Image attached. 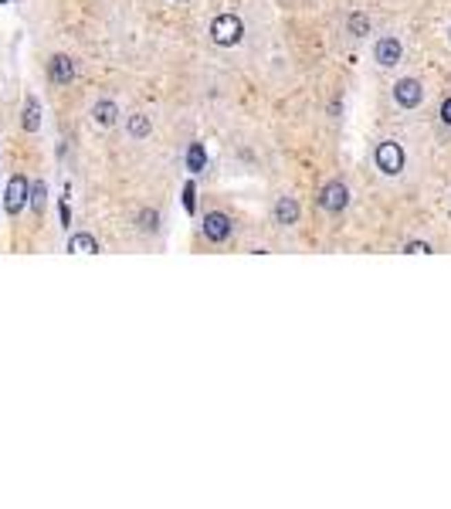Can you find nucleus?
Returning <instances> with one entry per match:
<instances>
[{
    "label": "nucleus",
    "mask_w": 451,
    "mask_h": 509,
    "mask_svg": "<svg viewBox=\"0 0 451 509\" xmlns=\"http://www.w3.org/2000/svg\"><path fill=\"white\" fill-rule=\"evenodd\" d=\"M241 38H245V24L238 14H217L210 21V41L217 48H234V44H241Z\"/></svg>",
    "instance_id": "obj_1"
},
{
    "label": "nucleus",
    "mask_w": 451,
    "mask_h": 509,
    "mask_svg": "<svg viewBox=\"0 0 451 509\" xmlns=\"http://www.w3.org/2000/svg\"><path fill=\"white\" fill-rule=\"evenodd\" d=\"M373 160H377V170L387 173V177H397V173L404 170V150H401V143H394V140H383V143L373 150Z\"/></svg>",
    "instance_id": "obj_2"
},
{
    "label": "nucleus",
    "mask_w": 451,
    "mask_h": 509,
    "mask_svg": "<svg viewBox=\"0 0 451 509\" xmlns=\"http://www.w3.org/2000/svg\"><path fill=\"white\" fill-rule=\"evenodd\" d=\"M319 207L329 214H343L350 207V187L343 180H329L326 187L319 191Z\"/></svg>",
    "instance_id": "obj_3"
},
{
    "label": "nucleus",
    "mask_w": 451,
    "mask_h": 509,
    "mask_svg": "<svg viewBox=\"0 0 451 509\" xmlns=\"http://www.w3.org/2000/svg\"><path fill=\"white\" fill-rule=\"evenodd\" d=\"M401 58H404V44H401V38L387 35V38H380L377 44H373V61H377L380 68H397Z\"/></svg>",
    "instance_id": "obj_4"
},
{
    "label": "nucleus",
    "mask_w": 451,
    "mask_h": 509,
    "mask_svg": "<svg viewBox=\"0 0 451 509\" xmlns=\"http://www.w3.org/2000/svg\"><path fill=\"white\" fill-rule=\"evenodd\" d=\"M394 102L401 109H417L424 102V85L417 79H397L394 81Z\"/></svg>",
    "instance_id": "obj_5"
},
{
    "label": "nucleus",
    "mask_w": 451,
    "mask_h": 509,
    "mask_svg": "<svg viewBox=\"0 0 451 509\" xmlns=\"http://www.w3.org/2000/svg\"><path fill=\"white\" fill-rule=\"evenodd\" d=\"M28 197H31V184H28V177H10V184H7V194H3V207H7V214H21L24 211V204H28Z\"/></svg>",
    "instance_id": "obj_6"
},
{
    "label": "nucleus",
    "mask_w": 451,
    "mask_h": 509,
    "mask_svg": "<svg viewBox=\"0 0 451 509\" xmlns=\"http://www.w3.org/2000/svg\"><path fill=\"white\" fill-rule=\"evenodd\" d=\"M204 238L214 241V244H224L231 238V218L224 211H210L204 218Z\"/></svg>",
    "instance_id": "obj_7"
},
{
    "label": "nucleus",
    "mask_w": 451,
    "mask_h": 509,
    "mask_svg": "<svg viewBox=\"0 0 451 509\" xmlns=\"http://www.w3.org/2000/svg\"><path fill=\"white\" fill-rule=\"evenodd\" d=\"M48 79L54 81V85H68V81L75 79V61L68 55H54L48 61Z\"/></svg>",
    "instance_id": "obj_8"
},
{
    "label": "nucleus",
    "mask_w": 451,
    "mask_h": 509,
    "mask_svg": "<svg viewBox=\"0 0 451 509\" xmlns=\"http://www.w3.org/2000/svg\"><path fill=\"white\" fill-rule=\"evenodd\" d=\"M92 119H95V126L109 129V126H116V122H119V106H116L112 99H102V102H95V106H92Z\"/></svg>",
    "instance_id": "obj_9"
},
{
    "label": "nucleus",
    "mask_w": 451,
    "mask_h": 509,
    "mask_svg": "<svg viewBox=\"0 0 451 509\" xmlns=\"http://www.w3.org/2000/svg\"><path fill=\"white\" fill-rule=\"evenodd\" d=\"M299 221V200L295 197H279L275 204V224H295Z\"/></svg>",
    "instance_id": "obj_10"
},
{
    "label": "nucleus",
    "mask_w": 451,
    "mask_h": 509,
    "mask_svg": "<svg viewBox=\"0 0 451 509\" xmlns=\"http://www.w3.org/2000/svg\"><path fill=\"white\" fill-rule=\"evenodd\" d=\"M126 129H129L132 140H146L153 133V122H150V116H129L126 119Z\"/></svg>",
    "instance_id": "obj_11"
},
{
    "label": "nucleus",
    "mask_w": 451,
    "mask_h": 509,
    "mask_svg": "<svg viewBox=\"0 0 451 509\" xmlns=\"http://www.w3.org/2000/svg\"><path fill=\"white\" fill-rule=\"evenodd\" d=\"M68 251H79V255H95V251H99V241H95V238L92 235H72L68 238Z\"/></svg>",
    "instance_id": "obj_12"
},
{
    "label": "nucleus",
    "mask_w": 451,
    "mask_h": 509,
    "mask_svg": "<svg viewBox=\"0 0 451 509\" xmlns=\"http://www.w3.org/2000/svg\"><path fill=\"white\" fill-rule=\"evenodd\" d=\"M346 31H350L353 38H367L370 35V17L367 14H350V17H346Z\"/></svg>",
    "instance_id": "obj_13"
},
{
    "label": "nucleus",
    "mask_w": 451,
    "mask_h": 509,
    "mask_svg": "<svg viewBox=\"0 0 451 509\" xmlns=\"http://www.w3.org/2000/svg\"><path fill=\"white\" fill-rule=\"evenodd\" d=\"M21 126H24L28 133H34V129L41 126V109H38V102H34V99H28V106H24V119H21Z\"/></svg>",
    "instance_id": "obj_14"
},
{
    "label": "nucleus",
    "mask_w": 451,
    "mask_h": 509,
    "mask_svg": "<svg viewBox=\"0 0 451 509\" xmlns=\"http://www.w3.org/2000/svg\"><path fill=\"white\" fill-rule=\"evenodd\" d=\"M204 166H207L204 146H201V143H194V146H190V153H187V170H190V173H201Z\"/></svg>",
    "instance_id": "obj_15"
},
{
    "label": "nucleus",
    "mask_w": 451,
    "mask_h": 509,
    "mask_svg": "<svg viewBox=\"0 0 451 509\" xmlns=\"http://www.w3.org/2000/svg\"><path fill=\"white\" fill-rule=\"evenodd\" d=\"M44 197H48V187H44V184H34V187H31V197H28V200L34 204V211H38V214L44 211Z\"/></svg>",
    "instance_id": "obj_16"
},
{
    "label": "nucleus",
    "mask_w": 451,
    "mask_h": 509,
    "mask_svg": "<svg viewBox=\"0 0 451 509\" xmlns=\"http://www.w3.org/2000/svg\"><path fill=\"white\" fill-rule=\"evenodd\" d=\"M157 221H160L157 211H143V214H139V228H143V231H157Z\"/></svg>",
    "instance_id": "obj_17"
},
{
    "label": "nucleus",
    "mask_w": 451,
    "mask_h": 509,
    "mask_svg": "<svg viewBox=\"0 0 451 509\" xmlns=\"http://www.w3.org/2000/svg\"><path fill=\"white\" fill-rule=\"evenodd\" d=\"M194 194H197V191H194V184H187V187H183V207H187V211H194V207H197Z\"/></svg>",
    "instance_id": "obj_18"
},
{
    "label": "nucleus",
    "mask_w": 451,
    "mask_h": 509,
    "mask_svg": "<svg viewBox=\"0 0 451 509\" xmlns=\"http://www.w3.org/2000/svg\"><path fill=\"white\" fill-rule=\"evenodd\" d=\"M404 251H408V255H421V251L428 255V251H431V244H428V241H410V244L404 248Z\"/></svg>",
    "instance_id": "obj_19"
},
{
    "label": "nucleus",
    "mask_w": 451,
    "mask_h": 509,
    "mask_svg": "<svg viewBox=\"0 0 451 509\" xmlns=\"http://www.w3.org/2000/svg\"><path fill=\"white\" fill-rule=\"evenodd\" d=\"M441 126H445V129H451V99H445V102H441Z\"/></svg>",
    "instance_id": "obj_20"
},
{
    "label": "nucleus",
    "mask_w": 451,
    "mask_h": 509,
    "mask_svg": "<svg viewBox=\"0 0 451 509\" xmlns=\"http://www.w3.org/2000/svg\"><path fill=\"white\" fill-rule=\"evenodd\" d=\"M448 41H451V28H448Z\"/></svg>",
    "instance_id": "obj_21"
},
{
    "label": "nucleus",
    "mask_w": 451,
    "mask_h": 509,
    "mask_svg": "<svg viewBox=\"0 0 451 509\" xmlns=\"http://www.w3.org/2000/svg\"><path fill=\"white\" fill-rule=\"evenodd\" d=\"M0 3H3V0H0Z\"/></svg>",
    "instance_id": "obj_22"
}]
</instances>
